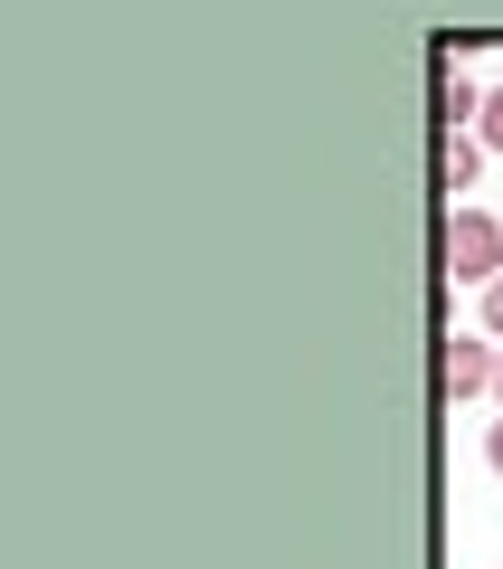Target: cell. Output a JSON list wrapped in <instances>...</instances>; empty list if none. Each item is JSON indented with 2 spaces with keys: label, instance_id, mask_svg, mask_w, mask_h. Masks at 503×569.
Here are the masks:
<instances>
[{
  "label": "cell",
  "instance_id": "6da1fadb",
  "mask_svg": "<svg viewBox=\"0 0 503 569\" xmlns=\"http://www.w3.org/2000/svg\"><path fill=\"white\" fill-rule=\"evenodd\" d=\"M437 266L446 276H465V284H494L503 276V219H484V209H446V228H437Z\"/></svg>",
  "mask_w": 503,
  "mask_h": 569
},
{
  "label": "cell",
  "instance_id": "7a4b0ae2",
  "mask_svg": "<svg viewBox=\"0 0 503 569\" xmlns=\"http://www.w3.org/2000/svg\"><path fill=\"white\" fill-rule=\"evenodd\" d=\"M494 361H503V351H484L475 332H446V342H437V399L456 408V399H475V389H494Z\"/></svg>",
  "mask_w": 503,
  "mask_h": 569
},
{
  "label": "cell",
  "instance_id": "3957f363",
  "mask_svg": "<svg viewBox=\"0 0 503 569\" xmlns=\"http://www.w3.org/2000/svg\"><path fill=\"white\" fill-rule=\"evenodd\" d=\"M475 114H484V96L465 86V67H456V58H437V133H465Z\"/></svg>",
  "mask_w": 503,
  "mask_h": 569
},
{
  "label": "cell",
  "instance_id": "277c9868",
  "mask_svg": "<svg viewBox=\"0 0 503 569\" xmlns=\"http://www.w3.org/2000/svg\"><path fill=\"white\" fill-rule=\"evenodd\" d=\"M475 162H484L475 133H437V190H446V209H456V190H475Z\"/></svg>",
  "mask_w": 503,
  "mask_h": 569
},
{
  "label": "cell",
  "instance_id": "5b68a950",
  "mask_svg": "<svg viewBox=\"0 0 503 569\" xmlns=\"http://www.w3.org/2000/svg\"><path fill=\"white\" fill-rule=\"evenodd\" d=\"M475 142H484V152H503V86L484 96V114H475Z\"/></svg>",
  "mask_w": 503,
  "mask_h": 569
},
{
  "label": "cell",
  "instance_id": "8992f818",
  "mask_svg": "<svg viewBox=\"0 0 503 569\" xmlns=\"http://www.w3.org/2000/svg\"><path fill=\"white\" fill-rule=\"evenodd\" d=\"M484 332H503V276L484 284Z\"/></svg>",
  "mask_w": 503,
  "mask_h": 569
},
{
  "label": "cell",
  "instance_id": "52a82bcc",
  "mask_svg": "<svg viewBox=\"0 0 503 569\" xmlns=\"http://www.w3.org/2000/svg\"><path fill=\"white\" fill-rule=\"evenodd\" d=\"M484 466H494V475H503V418H494V427H484Z\"/></svg>",
  "mask_w": 503,
  "mask_h": 569
},
{
  "label": "cell",
  "instance_id": "ba28073f",
  "mask_svg": "<svg viewBox=\"0 0 503 569\" xmlns=\"http://www.w3.org/2000/svg\"><path fill=\"white\" fill-rule=\"evenodd\" d=\"M494 399H503V361H494Z\"/></svg>",
  "mask_w": 503,
  "mask_h": 569
}]
</instances>
